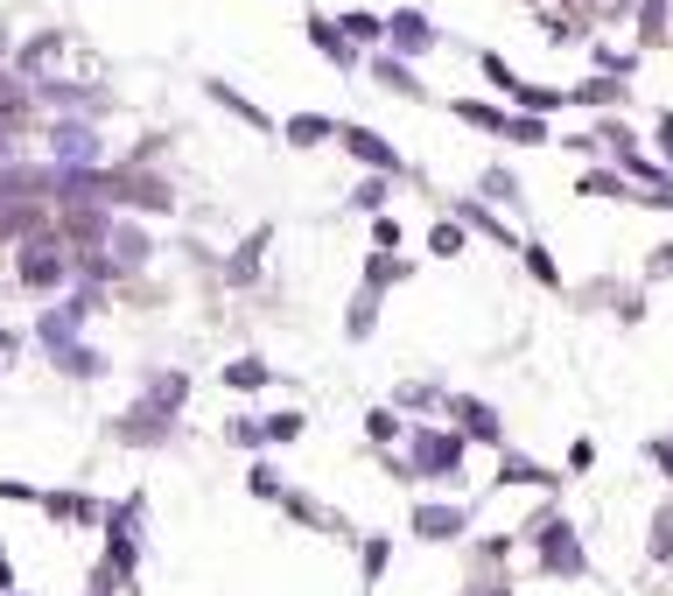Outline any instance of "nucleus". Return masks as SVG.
Returning a JSON list of instances; mask_svg holds the SVG:
<instances>
[{"instance_id": "26", "label": "nucleus", "mask_w": 673, "mask_h": 596, "mask_svg": "<svg viewBox=\"0 0 673 596\" xmlns=\"http://www.w3.org/2000/svg\"><path fill=\"white\" fill-rule=\"evenodd\" d=\"M400 435H408V429H400L393 408H365V442H372V449H393Z\"/></svg>"}, {"instance_id": "8", "label": "nucleus", "mask_w": 673, "mask_h": 596, "mask_svg": "<svg viewBox=\"0 0 673 596\" xmlns=\"http://www.w3.org/2000/svg\"><path fill=\"white\" fill-rule=\"evenodd\" d=\"M408 527H414V541H428V548H442V541H464V533H470V506H428V498H421Z\"/></svg>"}, {"instance_id": "13", "label": "nucleus", "mask_w": 673, "mask_h": 596, "mask_svg": "<svg viewBox=\"0 0 673 596\" xmlns=\"http://www.w3.org/2000/svg\"><path fill=\"white\" fill-rule=\"evenodd\" d=\"M106 253H112V267H120V274H133V267H148V260H155V246H148V232H141V225L112 218V239H106Z\"/></svg>"}, {"instance_id": "46", "label": "nucleus", "mask_w": 673, "mask_h": 596, "mask_svg": "<svg viewBox=\"0 0 673 596\" xmlns=\"http://www.w3.org/2000/svg\"><path fill=\"white\" fill-rule=\"evenodd\" d=\"M0 498H8V506H35L43 491H35V485H22V477H0Z\"/></svg>"}, {"instance_id": "24", "label": "nucleus", "mask_w": 673, "mask_h": 596, "mask_svg": "<svg viewBox=\"0 0 673 596\" xmlns=\"http://www.w3.org/2000/svg\"><path fill=\"white\" fill-rule=\"evenodd\" d=\"M281 133H287L295 148H316V141H330V133H337V120H323V112H295Z\"/></svg>"}, {"instance_id": "11", "label": "nucleus", "mask_w": 673, "mask_h": 596, "mask_svg": "<svg viewBox=\"0 0 673 596\" xmlns=\"http://www.w3.org/2000/svg\"><path fill=\"white\" fill-rule=\"evenodd\" d=\"M85 323H91V316H78L70 302H50V310L35 316V344H43V351L56 358L64 344H78V337H85Z\"/></svg>"}, {"instance_id": "53", "label": "nucleus", "mask_w": 673, "mask_h": 596, "mask_svg": "<svg viewBox=\"0 0 673 596\" xmlns=\"http://www.w3.org/2000/svg\"><path fill=\"white\" fill-rule=\"evenodd\" d=\"M14 351H22V337H14V330H0V358H14Z\"/></svg>"}, {"instance_id": "18", "label": "nucleus", "mask_w": 673, "mask_h": 596, "mask_svg": "<svg viewBox=\"0 0 673 596\" xmlns=\"http://www.w3.org/2000/svg\"><path fill=\"white\" fill-rule=\"evenodd\" d=\"M372 330H379V288H358V295H351V310H344V337L365 344Z\"/></svg>"}, {"instance_id": "52", "label": "nucleus", "mask_w": 673, "mask_h": 596, "mask_svg": "<svg viewBox=\"0 0 673 596\" xmlns=\"http://www.w3.org/2000/svg\"><path fill=\"white\" fill-rule=\"evenodd\" d=\"M652 274H660V281L673 274V246H660V253H652Z\"/></svg>"}, {"instance_id": "6", "label": "nucleus", "mask_w": 673, "mask_h": 596, "mask_svg": "<svg viewBox=\"0 0 673 596\" xmlns=\"http://www.w3.org/2000/svg\"><path fill=\"white\" fill-rule=\"evenodd\" d=\"M169 435H176V421L155 414L148 400H133L127 414H112V442H120V449H162Z\"/></svg>"}, {"instance_id": "48", "label": "nucleus", "mask_w": 673, "mask_h": 596, "mask_svg": "<svg viewBox=\"0 0 673 596\" xmlns=\"http://www.w3.org/2000/svg\"><path fill=\"white\" fill-rule=\"evenodd\" d=\"M589 464H596V442L575 435V442H568V470H589Z\"/></svg>"}, {"instance_id": "14", "label": "nucleus", "mask_w": 673, "mask_h": 596, "mask_svg": "<svg viewBox=\"0 0 673 596\" xmlns=\"http://www.w3.org/2000/svg\"><path fill=\"white\" fill-rule=\"evenodd\" d=\"M35 506H43L50 519H64V527H91V519H106V506L91 491H43Z\"/></svg>"}, {"instance_id": "54", "label": "nucleus", "mask_w": 673, "mask_h": 596, "mask_svg": "<svg viewBox=\"0 0 673 596\" xmlns=\"http://www.w3.org/2000/svg\"><path fill=\"white\" fill-rule=\"evenodd\" d=\"M470 596H512V589H506V583H491V589H470Z\"/></svg>"}, {"instance_id": "9", "label": "nucleus", "mask_w": 673, "mask_h": 596, "mask_svg": "<svg viewBox=\"0 0 673 596\" xmlns=\"http://www.w3.org/2000/svg\"><path fill=\"white\" fill-rule=\"evenodd\" d=\"M337 141L351 148V155H358L365 169H372V176H408V162L393 155V141H387V133H372V127H337Z\"/></svg>"}, {"instance_id": "43", "label": "nucleus", "mask_w": 673, "mask_h": 596, "mask_svg": "<svg viewBox=\"0 0 673 596\" xmlns=\"http://www.w3.org/2000/svg\"><path fill=\"white\" fill-rule=\"evenodd\" d=\"M639 29L645 43H666V0H639Z\"/></svg>"}, {"instance_id": "41", "label": "nucleus", "mask_w": 673, "mask_h": 596, "mask_svg": "<svg viewBox=\"0 0 673 596\" xmlns=\"http://www.w3.org/2000/svg\"><path fill=\"white\" fill-rule=\"evenodd\" d=\"M456 225H477V232H485V239H512L506 225L491 218V210H477V197H470V204H456Z\"/></svg>"}, {"instance_id": "19", "label": "nucleus", "mask_w": 673, "mask_h": 596, "mask_svg": "<svg viewBox=\"0 0 673 596\" xmlns=\"http://www.w3.org/2000/svg\"><path fill=\"white\" fill-rule=\"evenodd\" d=\"M204 91H210V99H218L225 112H239V120L253 127V133H267V127H274V120H267V112H260L253 99H246V91H232V85H225V78H204Z\"/></svg>"}, {"instance_id": "3", "label": "nucleus", "mask_w": 673, "mask_h": 596, "mask_svg": "<svg viewBox=\"0 0 673 596\" xmlns=\"http://www.w3.org/2000/svg\"><path fill=\"white\" fill-rule=\"evenodd\" d=\"M50 169H106V141L91 120H50Z\"/></svg>"}, {"instance_id": "30", "label": "nucleus", "mask_w": 673, "mask_h": 596, "mask_svg": "<svg viewBox=\"0 0 673 596\" xmlns=\"http://www.w3.org/2000/svg\"><path fill=\"white\" fill-rule=\"evenodd\" d=\"M393 408L428 414V408H442V387H428V379H400V387H393Z\"/></svg>"}, {"instance_id": "10", "label": "nucleus", "mask_w": 673, "mask_h": 596, "mask_svg": "<svg viewBox=\"0 0 673 596\" xmlns=\"http://www.w3.org/2000/svg\"><path fill=\"white\" fill-rule=\"evenodd\" d=\"M456 435H464V442H491V449H506V414H498L491 400H456Z\"/></svg>"}, {"instance_id": "15", "label": "nucleus", "mask_w": 673, "mask_h": 596, "mask_svg": "<svg viewBox=\"0 0 673 596\" xmlns=\"http://www.w3.org/2000/svg\"><path fill=\"white\" fill-rule=\"evenodd\" d=\"M141 400H148L155 414L176 421V414H183V400H189V372H148V379H141Z\"/></svg>"}, {"instance_id": "37", "label": "nucleus", "mask_w": 673, "mask_h": 596, "mask_svg": "<svg viewBox=\"0 0 673 596\" xmlns=\"http://www.w3.org/2000/svg\"><path fill=\"white\" fill-rule=\"evenodd\" d=\"M246 491L267 498V506H281V491H287V485H281V470H274V464H253V470H246Z\"/></svg>"}, {"instance_id": "36", "label": "nucleus", "mask_w": 673, "mask_h": 596, "mask_svg": "<svg viewBox=\"0 0 673 596\" xmlns=\"http://www.w3.org/2000/svg\"><path fill=\"white\" fill-rule=\"evenodd\" d=\"M456 120H470V127H485V133H506V120H512V112L477 106V99H456Z\"/></svg>"}, {"instance_id": "32", "label": "nucleus", "mask_w": 673, "mask_h": 596, "mask_svg": "<svg viewBox=\"0 0 673 596\" xmlns=\"http://www.w3.org/2000/svg\"><path fill=\"white\" fill-rule=\"evenodd\" d=\"M225 442H232V449H267V421H253V414H239V421H225Z\"/></svg>"}, {"instance_id": "51", "label": "nucleus", "mask_w": 673, "mask_h": 596, "mask_svg": "<svg viewBox=\"0 0 673 596\" xmlns=\"http://www.w3.org/2000/svg\"><path fill=\"white\" fill-rule=\"evenodd\" d=\"M652 133H660V148H666V162H673V112H660V127H652Z\"/></svg>"}, {"instance_id": "4", "label": "nucleus", "mask_w": 673, "mask_h": 596, "mask_svg": "<svg viewBox=\"0 0 673 596\" xmlns=\"http://www.w3.org/2000/svg\"><path fill=\"white\" fill-rule=\"evenodd\" d=\"M527 541H533V554H541V568H547V575H589V548L575 541L568 519H541Z\"/></svg>"}, {"instance_id": "47", "label": "nucleus", "mask_w": 673, "mask_h": 596, "mask_svg": "<svg viewBox=\"0 0 673 596\" xmlns=\"http://www.w3.org/2000/svg\"><path fill=\"white\" fill-rule=\"evenodd\" d=\"M477 64H485V78H491V85H506V91L519 85V78H512V71H506V56H491V50H485V56H477Z\"/></svg>"}, {"instance_id": "45", "label": "nucleus", "mask_w": 673, "mask_h": 596, "mask_svg": "<svg viewBox=\"0 0 673 596\" xmlns=\"http://www.w3.org/2000/svg\"><path fill=\"white\" fill-rule=\"evenodd\" d=\"M295 435H302V414H295V408L267 414V442H295Z\"/></svg>"}, {"instance_id": "38", "label": "nucleus", "mask_w": 673, "mask_h": 596, "mask_svg": "<svg viewBox=\"0 0 673 596\" xmlns=\"http://www.w3.org/2000/svg\"><path fill=\"white\" fill-rule=\"evenodd\" d=\"M428 253H435V260H456V253H464V225H456V218H442L435 232H428Z\"/></svg>"}, {"instance_id": "40", "label": "nucleus", "mask_w": 673, "mask_h": 596, "mask_svg": "<svg viewBox=\"0 0 673 596\" xmlns=\"http://www.w3.org/2000/svg\"><path fill=\"white\" fill-rule=\"evenodd\" d=\"M387 183H393V176H365V183L351 189V210H372V218H379V210H387Z\"/></svg>"}, {"instance_id": "39", "label": "nucleus", "mask_w": 673, "mask_h": 596, "mask_svg": "<svg viewBox=\"0 0 673 596\" xmlns=\"http://www.w3.org/2000/svg\"><path fill=\"white\" fill-rule=\"evenodd\" d=\"M281 512H287V519H302V527H330V512H323L316 498H302V491H281Z\"/></svg>"}, {"instance_id": "33", "label": "nucleus", "mask_w": 673, "mask_h": 596, "mask_svg": "<svg viewBox=\"0 0 673 596\" xmlns=\"http://www.w3.org/2000/svg\"><path fill=\"white\" fill-rule=\"evenodd\" d=\"M652 562L673 568V498H666L660 512H652Z\"/></svg>"}, {"instance_id": "55", "label": "nucleus", "mask_w": 673, "mask_h": 596, "mask_svg": "<svg viewBox=\"0 0 673 596\" xmlns=\"http://www.w3.org/2000/svg\"><path fill=\"white\" fill-rule=\"evenodd\" d=\"M8 596H22V589H8Z\"/></svg>"}, {"instance_id": "34", "label": "nucleus", "mask_w": 673, "mask_h": 596, "mask_svg": "<svg viewBox=\"0 0 673 596\" xmlns=\"http://www.w3.org/2000/svg\"><path fill=\"white\" fill-rule=\"evenodd\" d=\"M379 85H387V91H400V99H421V91H414V71L408 64H400V56H379Z\"/></svg>"}, {"instance_id": "23", "label": "nucleus", "mask_w": 673, "mask_h": 596, "mask_svg": "<svg viewBox=\"0 0 673 596\" xmlns=\"http://www.w3.org/2000/svg\"><path fill=\"white\" fill-rule=\"evenodd\" d=\"M387 562H393V541H387V533H365V541H358V575H365V583H379Z\"/></svg>"}, {"instance_id": "12", "label": "nucleus", "mask_w": 673, "mask_h": 596, "mask_svg": "<svg viewBox=\"0 0 673 596\" xmlns=\"http://www.w3.org/2000/svg\"><path fill=\"white\" fill-rule=\"evenodd\" d=\"M387 43H393V56H428V50H435V22H428L421 8L387 14Z\"/></svg>"}, {"instance_id": "17", "label": "nucleus", "mask_w": 673, "mask_h": 596, "mask_svg": "<svg viewBox=\"0 0 673 596\" xmlns=\"http://www.w3.org/2000/svg\"><path fill=\"white\" fill-rule=\"evenodd\" d=\"M50 365H56L64 379H106V351H91L85 337H78V344H64V351H56Z\"/></svg>"}, {"instance_id": "28", "label": "nucleus", "mask_w": 673, "mask_h": 596, "mask_svg": "<svg viewBox=\"0 0 673 596\" xmlns=\"http://www.w3.org/2000/svg\"><path fill=\"white\" fill-rule=\"evenodd\" d=\"M575 189H583V197H610V204L631 197V183L618 176V169H583V183H575Z\"/></svg>"}, {"instance_id": "31", "label": "nucleus", "mask_w": 673, "mask_h": 596, "mask_svg": "<svg viewBox=\"0 0 673 596\" xmlns=\"http://www.w3.org/2000/svg\"><path fill=\"white\" fill-rule=\"evenodd\" d=\"M260 253H267V232H253V239H246L239 253H232V267H225V274H232L239 288H246V281H260Z\"/></svg>"}, {"instance_id": "1", "label": "nucleus", "mask_w": 673, "mask_h": 596, "mask_svg": "<svg viewBox=\"0 0 673 596\" xmlns=\"http://www.w3.org/2000/svg\"><path fill=\"white\" fill-rule=\"evenodd\" d=\"M14 281H22L29 295H64V288L78 281V267H70V246H64V232H56V218L43 225V232L14 239Z\"/></svg>"}, {"instance_id": "50", "label": "nucleus", "mask_w": 673, "mask_h": 596, "mask_svg": "<svg viewBox=\"0 0 673 596\" xmlns=\"http://www.w3.org/2000/svg\"><path fill=\"white\" fill-rule=\"evenodd\" d=\"M652 464H660V470L673 477V435H666V442H652Z\"/></svg>"}, {"instance_id": "22", "label": "nucleus", "mask_w": 673, "mask_h": 596, "mask_svg": "<svg viewBox=\"0 0 673 596\" xmlns=\"http://www.w3.org/2000/svg\"><path fill=\"white\" fill-rule=\"evenodd\" d=\"M498 485H533V491H554L562 477L541 470V464H527V456H506V470H498Z\"/></svg>"}, {"instance_id": "49", "label": "nucleus", "mask_w": 673, "mask_h": 596, "mask_svg": "<svg viewBox=\"0 0 673 596\" xmlns=\"http://www.w3.org/2000/svg\"><path fill=\"white\" fill-rule=\"evenodd\" d=\"M372 239H379V253H393V246H400V225H393V218H379V225H372Z\"/></svg>"}, {"instance_id": "29", "label": "nucleus", "mask_w": 673, "mask_h": 596, "mask_svg": "<svg viewBox=\"0 0 673 596\" xmlns=\"http://www.w3.org/2000/svg\"><path fill=\"white\" fill-rule=\"evenodd\" d=\"M512 106H519V112H533V120H541V112H554V106H568V91H547V85H512Z\"/></svg>"}, {"instance_id": "20", "label": "nucleus", "mask_w": 673, "mask_h": 596, "mask_svg": "<svg viewBox=\"0 0 673 596\" xmlns=\"http://www.w3.org/2000/svg\"><path fill=\"white\" fill-rule=\"evenodd\" d=\"M337 29H344V43H351V50H372V43H387V14H365V8H358V14H344Z\"/></svg>"}, {"instance_id": "27", "label": "nucleus", "mask_w": 673, "mask_h": 596, "mask_svg": "<svg viewBox=\"0 0 673 596\" xmlns=\"http://www.w3.org/2000/svg\"><path fill=\"white\" fill-rule=\"evenodd\" d=\"M408 274H414V260H400V253H372V260H365V288H393Z\"/></svg>"}, {"instance_id": "2", "label": "nucleus", "mask_w": 673, "mask_h": 596, "mask_svg": "<svg viewBox=\"0 0 673 596\" xmlns=\"http://www.w3.org/2000/svg\"><path fill=\"white\" fill-rule=\"evenodd\" d=\"M29 99H35V112H56V120H99V112L112 106L99 85H78V78H35L29 85Z\"/></svg>"}, {"instance_id": "7", "label": "nucleus", "mask_w": 673, "mask_h": 596, "mask_svg": "<svg viewBox=\"0 0 673 596\" xmlns=\"http://www.w3.org/2000/svg\"><path fill=\"white\" fill-rule=\"evenodd\" d=\"M64 50H70V29H43V35H29V43L8 56V71L22 85H35V78H50V71L64 64Z\"/></svg>"}, {"instance_id": "35", "label": "nucleus", "mask_w": 673, "mask_h": 596, "mask_svg": "<svg viewBox=\"0 0 673 596\" xmlns=\"http://www.w3.org/2000/svg\"><path fill=\"white\" fill-rule=\"evenodd\" d=\"M519 260H527V274L541 281V288H562V267H554L547 246H519Z\"/></svg>"}, {"instance_id": "42", "label": "nucleus", "mask_w": 673, "mask_h": 596, "mask_svg": "<svg viewBox=\"0 0 673 596\" xmlns=\"http://www.w3.org/2000/svg\"><path fill=\"white\" fill-rule=\"evenodd\" d=\"M506 141H533V148H547V127L533 120V112H512V120H506Z\"/></svg>"}, {"instance_id": "5", "label": "nucleus", "mask_w": 673, "mask_h": 596, "mask_svg": "<svg viewBox=\"0 0 673 596\" xmlns=\"http://www.w3.org/2000/svg\"><path fill=\"white\" fill-rule=\"evenodd\" d=\"M408 449H414L421 477H456V470H464V435H456V429H414Z\"/></svg>"}, {"instance_id": "16", "label": "nucleus", "mask_w": 673, "mask_h": 596, "mask_svg": "<svg viewBox=\"0 0 673 596\" xmlns=\"http://www.w3.org/2000/svg\"><path fill=\"white\" fill-rule=\"evenodd\" d=\"M302 35H310V43H316V56H330L337 71H351V64H358V50L344 43V29H337V22H323V14H310V29H302Z\"/></svg>"}, {"instance_id": "25", "label": "nucleus", "mask_w": 673, "mask_h": 596, "mask_svg": "<svg viewBox=\"0 0 673 596\" xmlns=\"http://www.w3.org/2000/svg\"><path fill=\"white\" fill-rule=\"evenodd\" d=\"M267 379H274V372H267V358H232V365H225V387H232V393H260Z\"/></svg>"}, {"instance_id": "44", "label": "nucleus", "mask_w": 673, "mask_h": 596, "mask_svg": "<svg viewBox=\"0 0 673 596\" xmlns=\"http://www.w3.org/2000/svg\"><path fill=\"white\" fill-rule=\"evenodd\" d=\"M477 189H485V197H519V176H512V169H485V183H477Z\"/></svg>"}, {"instance_id": "21", "label": "nucleus", "mask_w": 673, "mask_h": 596, "mask_svg": "<svg viewBox=\"0 0 673 596\" xmlns=\"http://www.w3.org/2000/svg\"><path fill=\"white\" fill-rule=\"evenodd\" d=\"M568 99L575 106H625V78H610V71H604V78H583Z\"/></svg>"}]
</instances>
